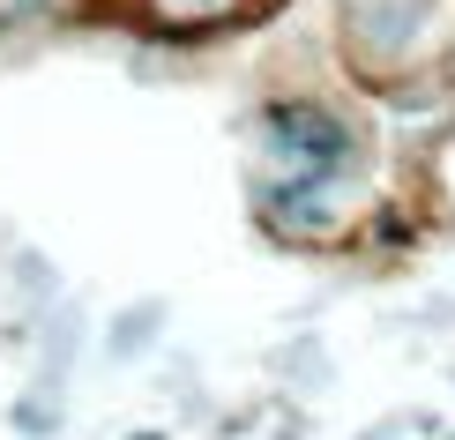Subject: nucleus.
Listing matches in <instances>:
<instances>
[{
  "label": "nucleus",
  "instance_id": "7ed1b4c3",
  "mask_svg": "<svg viewBox=\"0 0 455 440\" xmlns=\"http://www.w3.org/2000/svg\"><path fill=\"white\" fill-rule=\"evenodd\" d=\"M142 15L157 30H210V23L246 15V0H142Z\"/></svg>",
  "mask_w": 455,
  "mask_h": 440
},
{
  "label": "nucleus",
  "instance_id": "f257e3e1",
  "mask_svg": "<svg viewBox=\"0 0 455 440\" xmlns=\"http://www.w3.org/2000/svg\"><path fill=\"white\" fill-rule=\"evenodd\" d=\"M261 135H269V172H276L269 187H307L314 195L321 180H344L358 157V135L329 105H276Z\"/></svg>",
  "mask_w": 455,
  "mask_h": 440
},
{
  "label": "nucleus",
  "instance_id": "f03ea898",
  "mask_svg": "<svg viewBox=\"0 0 455 440\" xmlns=\"http://www.w3.org/2000/svg\"><path fill=\"white\" fill-rule=\"evenodd\" d=\"M441 0H344V45L366 75H388L419 52V30Z\"/></svg>",
  "mask_w": 455,
  "mask_h": 440
}]
</instances>
